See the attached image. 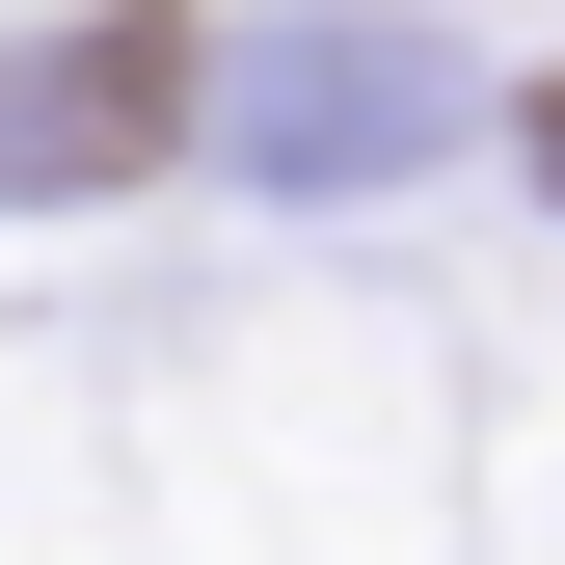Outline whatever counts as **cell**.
<instances>
[{
	"label": "cell",
	"instance_id": "1",
	"mask_svg": "<svg viewBox=\"0 0 565 565\" xmlns=\"http://www.w3.org/2000/svg\"><path fill=\"white\" fill-rule=\"evenodd\" d=\"M189 108H216V54H189L162 0H108V28H54L28 82H0V189H135Z\"/></svg>",
	"mask_w": 565,
	"mask_h": 565
},
{
	"label": "cell",
	"instance_id": "2",
	"mask_svg": "<svg viewBox=\"0 0 565 565\" xmlns=\"http://www.w3.org/2000/svg\"><path fill=\"white\" fill-rule=\"evenodd\" d=\"M297 135H269V162H404V54H297V82H269Z\"/></svg>",
	"mask_w": 565,
	"mask_h": 565
},
{
	"label": "cell",
	"instance_id": "3",
	"mask_svg": "<svg viewBox=\"0 0 565 565\" xmlns=\"http://www.w3.org/2000/svg\"><path fill=\"white\" fill-rule=\"evenodd\" d=\"M539 162H565V108H539Z\"/></svg>",
	"mask_w": 565,
	"mask_h": 565
}]
</instances>
